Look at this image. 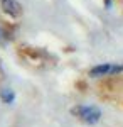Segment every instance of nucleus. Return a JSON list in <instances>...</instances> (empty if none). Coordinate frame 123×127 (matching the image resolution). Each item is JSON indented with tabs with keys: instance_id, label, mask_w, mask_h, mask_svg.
Instances as JSON below:
<instances>
[{
	"instance_id": "1",
	"label": "nucleus",
	"mask_w": 123,
	"mask_h": 127,
	"mask_svg": "<svg viewBox=\"0 0 123 127\" xmlns=\"http://www.w3.org/2000/svg\"><path fill=\"white\" fill-rule=\"evenodd\" d=\"M71 114L76 115V117H79L84 124L88 126H93L96 122H100V119H101V110L98 107H86V105H78L71 110Z\"/></svg>"
},
{
	"instance_id": "2",
	"label": "nucleus",
	"mask_w": 123,
	"mask_h": 127,
	"mask_svg": "<svg viewBox=\"0 0 123 127\" xmlns=\"http://www.w3.org/2000/svg\"><path fill=\"white\" fill-rule=\"evenodd\" d=\"M0 9H2L3 14L10 15L12 19H17L24 14L22 3L17 2V0H0Z\"/></svg>"
},
{
	"instance_id": "3",
	"label": "nucleus",
	"mask_w": 123,
	"mask_h": 127,
	"mask_svg": "<svg viewBox=\"0 0 123 127\" xmlns=\"http://www.w3.org/2000/svg\"><path fill=\"white\" fill-rule=\"evenodd\" d=\"M111 63H103V64H98L95 68H91L89 71V75L91 76H95V78H100V76H106V75H110L111 73Z\"/></svg>"
},
{
	"instance_id": "4",
	"label": "nucleus",
	"mask_w": 123,
	"mask_h": 127,
	"mask_svg": "<svg viewBox=\"0 0 123 127\" xmlns=\"http://www.w3.org/2000/svg\"><path fill=\"white\" fill-rule=\"evenodd\" d=\"M0 100L3 102V103H14V100H15V93L10 90V88H3V90H0Z\"/></svg>"
},
{
	"instance_id": "5",
	"label": "nucleus",
	"mask_w": 123,
	"mask_h": 127,
	"mask_svg": "<svg viewBox=\"0 0 123 127\" xmlns=\"http://www.w3.org/2000/svg\"><path fill=\"white\" fill-rule=\"evenodd\" d=\"M122 71H123V64H113L110 75H118V73H122Z\"/></svg>"
},
{
	"instance_id": "6",
	"label": "nucleus",
	"mask_w": 123,
	"mask_h": 127,
	"mask_svg": "<svg viewBox=\"0 0 123 127\" xmlns=\"http://www.w3.org/2000/svg\"><path fill=\"white\" fill-rule=\"evenodd\" d=\"M104 7L110 9V7H111V0H104Z\"/></svg>"
},
{
	"instance_id": "7",
	"label": "nucleus",
	"mask_w": 123,
	"mask_h": 127,
	"mask_svg": "<svg viewBox=\"0 0 123 127\" xmlns=\"http://www.w3.org/2000/svg\"><path fill=\"white\" fill-rule=\"evenodd\" d=\"M3 36H5V34H3V31L0 29V41H3V39H5V37H3Z\"/></svg>"
}]
</instances>
